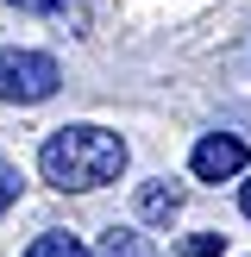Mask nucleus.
<instances>
[{
	"label": "nucleus",
	"instance_id": "10",
	"mask_svg": "<svg viewBox=\"0 0 251 257\" xmlns=\"http://www.w3.org/2000/svg\"><path fill=\"white\" fill-rule=\"evenodd\" d=\"M238 213H245V220H251V182L238 188Z\"/></svg>",
	"mask_w": 251,
	"mask_h": 257
},
{
	"label": "nucleus",
	"instance_id": "8",
	"mask_svg": "<svg viewBox=\"0 0 251 257\" xmlns=\"http://www.w3.org/2000/svg\"><path fill=\"white\" fill-rule=\"evenodd\" d=\"M19 170H13V163H0V220H7V207H13V201H19Z\"/></svg>",
	"mask_w": 251,
	"mask_h": 257
},
{
	"label": "nucleus",
	"instance_id": "6",
	"mask_svg": "<svg viewBox=\"0 0 251 257\" xmlns=\"http://www.w3.org/2000/svg\"><path fill=\"white\" fill-rule=\"evenodd\" d=\"M25 257H88V245L75 232H63V226H50V232H38L32 245H25Z\"/></svg>",
	"mask_w": 251,
	"mask_h": 257
},
{
	"label": "nucleus",
	"instance_id": "3",
	"mask_svg": "<svg viewBox=\"0 0 251 257\" xmlns=\"http://www.w3.org/2000/svg\"><path fill=\"white\" fill-rule=\"evenodd\" d=\"M245 163H251V157H245V138H238V132H207L195 151H188L195 182H213V188L232 182V176H245Z\"/></svg>",
	"mask_w": 251,
	"mask_h": 257
},
{
	"label": "nucleus",
	"instance_id": "7",
	"mask_svg": "<svg viewBox=\"0 0 251 257\" xmlns=\"http://www.w3.org/2000/svg\"><path fill=\"white\" fill-rule=\"evenodd\" d=\"M220 251H226V232H195L176 245V257H220Z\"/></svg>",
	"mask_w": 251,
	"mask_h": 257
},
{
	"label": "nucleus",
	"instance_id": "1",
	"mask_svg": "<svg viewBox=\"0 0 251 257\" xmlns=\"http://www.w3.org/2000/svg\"><path fill=\"white\" fill-rule=\"evenodd\" d=\"M38 170L63 195H94L126 176V138L107 125H57L38 151Z\"/></svg>",
	"mask_w": 251,
	"mask_h": 257
},
{
	"label": "nucleus",
	"instance_id": "9",
	"mask_svg": "<svg viewBox=\"0 0 251 257\" xmlns=\"http://www.w3.org/2000/svg\"><path fill=\"white\" fill-rule=\"evenodd\" d=\"M7 7H19V13H44V19H63V13H69V0H7Z\"/></svg>",
	"mask_w": 251,
	"mask_h": 257
},
{
	"label": "nucleus",
	"instance_id": "5",
	"mask_svg": "<svg viewBox=\"0 0 251 257\" xmlns=\"http://www.w3.org/2000/svg\"><path fill=\"white\" fill-rule=\"evenodd\" d=\"M88 257H157V245H151L145 232H132V226H113V232L100 238Z\"/></svg>",
	"mask_w": 251,
	"mask_h": 257
},
{
	"label": "nucleus",
	"instance_id": "2",
	"mask_svg": "<svg viewBox=\"0 0 251 257\" xmlns=\"http://www.w3.org/2000/svg\"><path fill=\"white\" fill-rule=\"evenodd\" d=\"M57 88H63L57 57H44V50H0V100L7 107H44Z\"/></svg>",
	"mask_w": 251,
	"mask_h": 257
},
{
	"label": "nucleus",
	"instance_id": "4",
	"mask_svg": "<svg viewBox=\"0 0 251 257\" xmlns=\"http://www.w3.org/2000/svg\"><path fill=\"white\" fill-rule=\"evenodd\" d=\"M176 213H182V182L157 176V182L138 188V220H145V226H170Z\"/></svg>",
	"mask_w": 251,
	"mask_h": 257
}]
</instances>
